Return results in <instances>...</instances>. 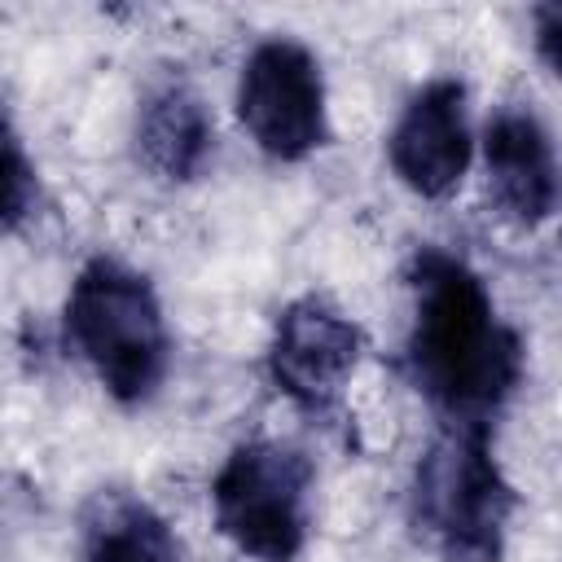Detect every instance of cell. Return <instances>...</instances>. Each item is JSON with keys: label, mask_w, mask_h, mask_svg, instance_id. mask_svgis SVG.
Here are the masks:
<instances>
[{"label": "cell", "mask_w": 562, "mask_h": 562, "mask_svg": "<svg viewBox=\"0 0 562 562\" xmlns=\"http://www.w3.org/2000/svg\"><path fill=\"white\" fill-rule=\"evenodd\" d=\"M4 224L18 228L22 215L35 211V171L26 167V154L18 145V136L9 132V145H4Z\"/></svg>", "instance_id": "11"}, {"label": "cell", "mask_w": 562, "mask_h": 562, "mask_svg": "<svg viewBox=\"0 0 562 562\" xmlns=\"http://www.w3.org/2000/svg\"><path fill=\"white\" fill-rule=\"evenodd\" d=\"M312 461L281 439H246L211 483L220 536L250 562H290L307 540Z\"/></svg>", "instance_id": "4"}, {"label": "cell", "mask_w": 562, "mask_h": 562, "mask_svg": "<svg viewBox=\"0 0 562 562\" xmlns=\"http://www.w3.org/2000/svg\"><path fill=\"white\" fill-rule=\"evenodd\" d=\"M66 338L92 364L101 386L136 404L167 369V325L158 294L119 259H92L66 299Z\"/></svg>", "instance_id": "2"}, {"label": "cell", "mask_w": 562, "mask_h": 562, "mask_svg": "<svg viewBox=\"0 0 562 562\" xmlns=\"http://www.w3.org/2000/svg\"><path fill=\"white\" fill-rule=\"evenodd\" d=\"M79 562H180V544L154 505L101 492L83 514Z\"/></svg>", "instance_id": "10"}, {"label": "cell", "mask_w": 562, "mask_h": 562, "mask_svg": "<svg viewBox=\"0 0 562 562\" xmlns=\"http://www.w3.org/2000/svg\"><path fill=\"white\" fill-rule=\"evenodd\" d=\"M408 364L430 404L461 426H483L522 378L518 334L496 316L483 281L452 255L422 250L417 259Z\"/></svg>", "instance_id": "1"}, {"label": "cell", "mask_w": 562, "mask_h": 562, "mask_svg": "<svg viewBox=\"0 0 562 562\" xmlns=\"http://www.w3.org/2000/svg\"><path fill=\"white\" fill-rule=\"evenodd\" d=\"M536 53L540 61L562 79V4H544L536 9Z\"/></svg>", "instance_id": "12"}, {"label": "cell", "mask_w": 562, "mask_h": 562, "mask_svg": "<svg viewBox=\"0 0 562 562\" xmlns=\"http://www.w3.org/2000/svg\"><path fill=\"white\" fill-rule=\"evenodd\" d=\"M514 514L483 426L452 422L413 470V527L448 562H496Z\"/></svg>", "instance_id": "3"}, {"label": "cell", "mask_w": 562, "mask_h": 562, "mask_svg": "<svg viewBox=\"0 0 562 562\" xmlns=\"http://www.w3.org/2000/svg\"><path fill=\"white\" fill-rule=\"evenodd\" d=\"M474 136L465 114V88L457 79L426 83L391 127L386 158L400 184L417 198H448L470 171Z\"/></svg>", "instance_id": "7"}, {"label": "cell", "mask_w": 562, "mask_h": 562, "mask_svg": "<svg viewBox=\"0 0 562 562\" xmlns=\"http://www.w3.org/2000/svg\"><path fill=\"white\" fill-rule=\"evenodd\" d=\"M237 119L268 158H307L325 140V79L316 57L285 35L255 44L237 79Z\"/></svg>", "instance_id": "5"}, {"label": "cell", "mask_w": 562, "mask_h": 562, "mask_svg": "<svg viewBox=\"0 0 562 562\" xmlns=\"http://www.w3.org/2000/svg\"><path fill=\"white\" fill-rule=\"evenodd\" d=\"M483 171L496 211L522 228L553 215L562 198V171L549 132L527 110H496L483 127Z\"/></svg>", "instance_id": "8"}, {"label": "cell", "mask_w": 562, "mask_h": 562, "mask_svg": "<svg viewBox=\"0 0 562 562\" xmlns=\"http://www.w3.org/2000/svg\"><path fill=\"white\" fill-rule=\"evenodd\" d=\"M211 136L215 127H211L206 101L180 79L158 83L136 114V158L145 162L149 176L171 184L193 180L202 171L211 154Z\"/></svg>", "instance_id": "9"}, {"label": "cell", "mask_w": 562, "mask_h": 562, "mask_svg": "<svg viewBox=\"0 0 562 562\" xmlns=\"http://www.w3.org/2000/svg\"><path fill=\"white\" fill-rule=\"evenodd\" d=\"M364 334L325 299H299L281 312L272 334V382L303 408H325L356 373Z\"/></svg>", "instance_id": "6"}]
</instances>
